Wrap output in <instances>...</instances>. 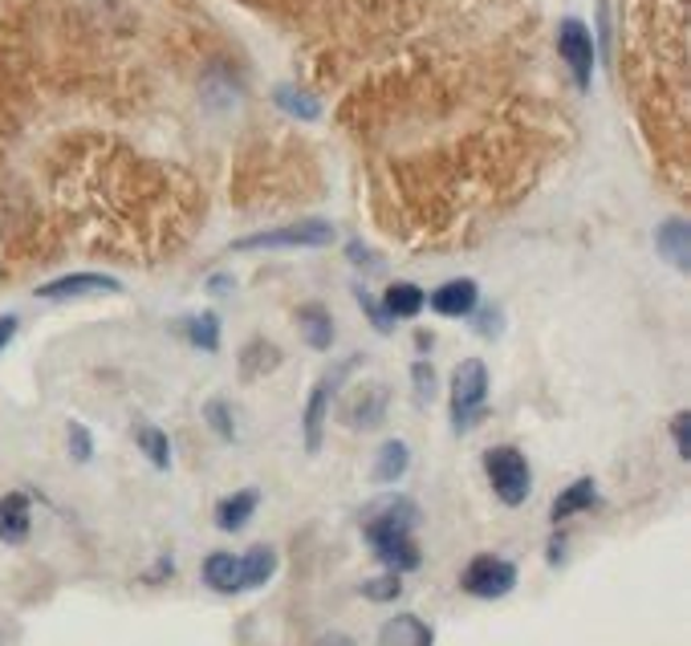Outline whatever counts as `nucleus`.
I'll use <instances>...</instances> for the list:
<instances>
[{"label": "nucleus", "mask_w": 691, "mask_h": 646, "mask_svg": "<svg viewBox=\"0 0 691 646\" xmlns=\"http://www.w3.org/2000/svg\"><path fill=\"white\" fill-rule=\"evenodd\" d=\"M33 529V504L25 492H4L0 496V541L4 545H21Z\"/></svg>", "instance_id": "nucleus-11"}, {"label": "nucleus", "mask_w": 691, "mask_h": 646, "mask_svg": "<svg viewBox=\"0 0 691 646\" xmlns=\"http://www.w3.org/2000/svg\"><path fill=\"white\" fill-rule=\"evenodd\" d=\"M387 402H390L387 387H362V395H354L342 407V423L354 431H375L387 419Z\"/></svg>", "instance_id": "nucleus-10"}, {"label": "nucleus", "mask_w": 691, "mask_h": 646, "mask_svg": "<svg viewBox=\"0 0 691 646\" xmlns=\"http://www.w3.org/2000/svg\"><path fill=\"white\" fill-rule=\"evenodd\" d=\"M354 297H359V305H362V314L371 317V326H375L378 333H390L395 330V321H390L387 314H383V305H378V297H371V293H366V289H354Z\"/></svg>", "instance_id": "nucleus-29"}, {"label": "nucleus", "mask_w": 691, "mask_h": 646, "mask_svg": "<svg viewBox=\"0 0 691 646\" xmlns=\"http://www.w3.org/2000/svg\"><path fill=\"white\" fill-rule=\"evenodd\" d=\"M330 220H297V224H281V228H265L253 236L232 240V252H281V248H330L333 245Z\"/></svg>", "instance_id": "nucleus-3"}, {"label": "nucleus", "mask_w": 691, "mask_h": 646, "mask_svg": "<svg viewBox=\"0 0 691 646\" xmlns=\"http://www.w3.org/2000/svg\"><path fill=\"white\" fill-rule=\"evenodd\" d=\"M241 565H245V589L265 586V582L277 574V549L273 545H253L248 553H241Z\"/></svg>", "instance_id": "nucleus-24"}, {"label": "nucleus", "mask_w": 691, "mask_h": 646, "mask_svg": "<svg viewBox=\"0 0 691 646\" xmlns=\"http://www.w3.org/2000/svg\"><path fill=\"white\" fill-rule=\"evenodd\" d=\"M460 589L480 598V602H496V598L517 589V565L508 557H496V553H480L460 574Z\"/></svg>", "instance_id": "nucleus-6"}, {"label": "nucleus", "mask_w": 691, "mask_h": 646, "mask_svg": "<svg viewBox=\"0 0 691 646\" xmlns=\"http://www.w3.org/2000/svg\"><path fill=\"white\" fill-rule=\"evenodd\" d=\"M66 439H70V460L90 463V456H94V439H90L86 423H78V419H73L70 427H66Z\"/></svg>", "instance_id": "nucleus-28"}, {"label": "nucleus", "mask_w": 691, "mask_h": 646, "mask_svg": "<svg viewBox=\"0 0 691 646\" xmlns=\"http://www.w3.org/2000/svg\"><path fill=\"white\" fill-rule=\"evenodd\" d=\"M655 248H659V257L676 269V273H688L691 269V228L683 215H671V220H663L659 228H655Z\"/></svg>", "instance_id": "nucleus-9"}, {"label": "nucleus", "mask_w": 691, "mask_h": 646, "mask_svg": "<svg viewBox=\"0 0 691 646\" xmlns=\"http://www.w3.org/2000/svg\"><path fill=\"white\" fill-rule=\"evenodd\" d=\"M440 395V374L432 362H415L411 366V399L415 407H432V399Z\"/></svg>", "instance_id": "nucleus-25"}, {"label": "nucleus", "mask_w": 691, "mask_h": 646, "mask_svg": "<svg viewBox=\"0 0 691 646\" xmlns=\"http://www.w3.org/2000/svg\"><path fill=\"white\" fill-rule=\"evenodd\" d=\"M179 338L188 345H196V350H208V354H216L220 350V317L212 314V309H203V314H191L184 317V321H175L172 326Z\"/></svg>", "instance_id": "nucleus-18"}, {"label": "nucleus", "mask_w": 691, "mask_h": 646, "mask_svg": "<svg viewBox=\"0 0 691 646\" xmlns=\"http://www.w3.org/2000/svg\"><path fill=\"white\" fill-rule=\"evenodd\" d=\"M333 390L326 387V378L309 387V399H305V415H302V431H305V451H321V435H326V415H330Z\"/></svg>", "instance_id": "nucleus-13"}, {"label": "nucleus", "mask_w": 691, "mask_h": 646, "mask_svg": "<svg viewBox=\"0 0 691 646\" xmlns=\"http://www.w3.org/2000/svg\"><path fill=\"white\" fill-rule=\"evenodd\" d=\"M428 305H432V314L452 317V321H456V317H472L476 309H480V285H476L472 277L444 281V285L428 297Z\"/></svg>", "instance_id": "nucleus-8"}, {"label": "nucleus", "mask_w": 691, "mask_h": 646, "mask_svg": "<svg viewBox=\"0 0 691 646\" xmlns=\"http://www.w3.org/2000/svg\"><path fill=\"white\" fill-rule=\"evenodd\" d=\"M375 646H432V626L415 614H395L383 622Z\"/></svg>", "instance_id": "nucleus-16"}, {"label": "nucleus", "mask_w": 691, "mask_h": 646, "mask_svg": "<svg viewBox=\"0 0 691 646\" xmlns=\"http://www.w3.org/2000/svg\"><path fill=\"white\" fill-rule=\"evenodd\" d=\"M432 342H435L432 333H415V345H419V350H432Z\"/></svg>", "instance_id": "nucleus-36"}, {"label": "nucleus", "mask_w": 691, "mask_h": 646, "mask_svg": "<svg viewBox=\"0 0 691 646\" xmlns=\"http://www.w3.org/2000/svg\"><path fill=\"white\" fill-rule=\"evenodd\" d=\"M281 362H285V354H281L269 338H253V342L241 350V378H245V383H257L265 374H273Z\"/></svg>", "instance_id": "nucleus-19"}, {"label": "nucleus", "mask_w": 691, "mask_h": 646, "mask_svg": "<svg viewBox=\"0 0 691 646\" xmlns=\"http://www.w3.org/2000/svg\"><path fill=\"white\" fill-rule=\"evenodd\" d=\"M399 594H403V577L399 574H383V577L362 582V598H366V602H395Z\"/></svg>", "instance_id": "nucleus-27"}, {"label": "nucleus", "mask_w": 691, "mask_h": 646, "mask_svg": "<svg viewBox=\"0 0 691 646\" xmlns=\"http://www.w3.org/2000/svg\"><path fill=\"white\" fill-rule=\"evenodd\" d=\"M447 423L456 435L472 431L480 419L489 415V366L480 359H464L452 374V387H447Z\"/></svg>", "instance_id": "nucleus-2"}, {"label": "nucleus", "mask_w": 691, "mask_h": 646, "mask_svg": "<svg viewBox=\"0 0 691 646\" xmlns=\"http://www.w3.org/2000/svg\"><path fill=\"white\" fill-rule=\"evenodd\" d=\"M16 330H21V317H16V314H4V317H0V354L9 350V342L16 338Z\"/></svg>", "instance_id": "nucleus-31"}, {"label": "nucleus", "mask_w": 691, "mask_h": 646, "mask_svg": "<svg viewBox=\"0 0 691 646\" xmlns=\"http://www.w3.org/2000/svg\"><path fill=\"white\" fill-rule=\"evenodd\" d=\"M33 293H37V302H82V297H98V293H122V281L110 273H66L37 285Z\"/></svg>", "instance_id": "nucleus-7"}, {"label": "nucleus", "mask_w": 691, "mask_h": 646, "mask_svg": "<svg viewBox=\"0 0 691 646\" xmlns=\"http://www.w3.org/2000/svg\"><path fill=\"white\" fill-rule=\"evenodd\" d=\"M346 252H350V260H354V265H378V260L371 257V252H366V248H362L359 240H354V245L346 248Z\"/></svg>", "instance_id": "nucleus-33"}, {"label": "nucleus", "mask_w": 691, "mask_h": 646, "mask_svg": "<svg viewBox=\"0 0 691 646\" xmlns=\"http://www.w3.org/2000/svg\"><path fill=\"white\" fill-rule=\"evenodd\" d=\"M562 561H565V532H558L549 541V565H562Z\"/></svg>", "instance_id": "nucleus-32"}, {"label": "nucleus", "mask_w": 691, "mask_h": 646, "mask_svg": "<svg viewBox=\"0 0 691 646\" xmlns=\"http://www.w3.org/2000/svg\"><path fill=\"white\" fill-rule=\"evenodd\" d=\"M378 305H383V314H387L390 321H411V317H419L428 309V293H423L415 281H395V285L378 297Z\"/></svg>", "instance_id": "nucleus-14"}, {"label": "nucleus", "mask_w": 691, "mask_h": 646, "mask_svg": "<svg viewBox=\"0 0 691 646\" xmlns=\"http://www.w3.org/2000/svg\"><path fill=\"white\" fill-rule=\"evenodd\" d=\"M203 419H208V427L216 431L224 444H232V439H236V419H232V407L224 399L208 402V407H203Z\"/></svg>", "instance_id": "nucleus-26"}, {"label": "nucleus", "mask_w": 691, "mask_h": 646, "mask_svg": "<svg viewBox=\"0 0 691 646\" xmlns=\"http://www.w3.org/2000/svg\"><path fill=\"white\" fill-rule=\"evenodd\" d=\"M484 475H489L496 501L508 504V508H520V504L529 501V492H534V472H529L525 451H517V447L508 444L484 451Z\"/></svg>", "instance_id": "nucleus-4"}, {"label": "nucleus", "mask_w": 691, "mask_h": 646, "mask_svg": "<svg viewBox=\"0 0 691 646\" xmlns=\"http://www.w3.org/2000/svg\"><path fill=\"white\" fill-rule=\"evenodd\" d=\"M598 504V484H594L590 475H582V480H574L570 489L553 501V508H549V520L553 525H562V520L577 517V513H586V508H594Z\"/></svg>", "instance_id": "nucleus-20"}, {"label": "nucleus", "mask_w": 691, "mask_h": 646, "mask_svg": "<svg viewBox=\"0 0 691 646\" xmlns=\"http://www.w3.org/2000/svg\"><path fill=\"white\" fill-rule=\"evenodd\" d=\"M203 586L216 589V594H241L245 589V565H241V553H208L203 561Z\"/></svg>", "instance_id": "nucleus-12"}, {"label": "nucleus", "mask_w": 691, "mask_h": 646, "mask_svg": "<svg viewBox=\"0 0 691 646\" xmlns=\"http://www.w3.org/2000/svg\"><path fill=\"white\" fill-rule=\"evenodd\" d=\"M273 102L281 115L302 118V122H317V115H321V106H317L314 94H305V90H297V86H277Z\"/></svg>", "instance_id": "nucleus-23"}, {"label": "nucleus", "mask_w": 691, "mask_h": 646, "mask_svg": "<svg viewBox=\"0 0 691 646\" xmlns=\"http://www.w3.org/2000/svg\"><path fill=\"white\" fill-rule=\"evenodd\" d=\"M293 321H297V330H302V338L309 342V350H330L333 345V317L326 305H297V314H293Z\"/></svg>", "instance_id": "nucleus-17"}, {"label": "nucleus", "mask_w": 691, "mask_h": 646, "mask_svg": "<svg viewBox=\"0 0 691 646\" xmlns=\"http://www.w3.org/2000/svg\"><path fill=\"white\" fill-rule=\"evenodd\" d=\"M257 504H260V492L257 489H241V492H232V496H224V501L216 504L212 520H216L220 532H241L248 520H253Z\"/></svg>", "instance_id": "nucleus-15"}, {"label": "nucleus", "mask_w": 691, "mask_h": 646, "mask_svg": "<svg viewBox=\"0 0 691 646\" xmlns=\"http://www.w3.org/2000/svg\"><path fill=\"white\" fill-rule=\"evenodd\" d=\"M558 58L565 61L574 86L586 94L594 82V66H598V42H594L590 25L582 16H562V25H558Z\"/></svg>", "instance_id": "nucleus-5"}, {"label": "nucleus", "mask_w": 691, "mask_h": 646, "mask_svg": "<svg viewBox=\"0 0 691 646\" xmlns=\"http://www.w3.org/2000/svg\"><path fill=\"white\" fill-rule=\"evenodd\" d=\"M407 468H411V447L403 444V439H387V444L378 447L375 456V480L378 484H395V480H403Z\"/></svg>", "instance_id": "nucleus-21"}, {"label": "nucleus", "mask_w": 691, "mask_h": 646, "mask_svg": "<svg viewBox=\"0 0 691 646\" xmlns=\"http://www.w3.org/2000/svg\"><path fill=\"white\" fill-rule=\"evenodd\" d=\"M317 646H354V643H350L346 634H330V638H321V643H317Z\"/></svg>", "instance_id": "nucleus-35"}, {"label": "nucleus", "mask_w": 691, "mask_h": 646, "mask_svg": "<svg viewBox=\"0 0 691 646\" xmlns=\"http://www.w3.org/2000/svg\"><path fill=\"white\" fill-rule=\"evenodd\" d=\"M415 525H419V508L407 496H383V501H375L366 508L362 537H366V545L375 549V557L387 565V574H411V569H419L423 553L415 545Z\"/></svg>", "instance_id": "nucleus-1"}, {"label": "nucleus", "mask_w": 691, "mask_h": 646, "mask_svg": "<svg viewBox=\"0 0 691 646\" xmlns=\"http://www.w3.org/2000/svg\"><path fill=\"white\" fill-rule=\"evenodd\" d=\"M134 447L143 451L147 460H151V468H159V472L172 468V439H167V431L155 427V423H139V427H134Z\"/></svg>", "instance_id": "nucleus-22"}, {"label": "nucleus", "mask_w": 691, "mask_h": 646, "mask_svg": "<svg viewBox=\"0 0 691 646\" xmlns=\"http://www.w3.org/2000/svg\"><path fill=\"white\" fill-rule=\"evenodd\" d=\"M671 444H676L679 460H691V411L671 415Z\"/></svg>", "instance_id": "nucleus-30"}, {"label": "nucleus", "mask_w": 691, "mask_h": 646, "mask_svg": "<svg viewBox=\"0 0 691 646\" xmlns=\"http://www.w3.org/2000/svg\"><path fill=\"white\" fill-rule=\"evenodd\" d=\"M480 333H501V314H484V317H480Z\"/></svg>", "instance_id": "nucleus-34"}]
</instances>
